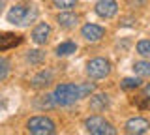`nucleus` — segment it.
<instances>
[{
	"instance_id": "f257e3e1",
	"label": "nucleus",
	"mask_w": 150,
	"mask_h": 135,
	"mask_svg": "<svg viewBox=\"0 0 150 135\" xmlns=\"http://www.w3.org/2000/svg\"><path fill=\"white\" fill-rule=\"evenodd\" d=\"M38 17V10L36 6H28V4H17L13 6L11 10L8 11V21L11 25H17V26H26L30 25L32 21H36Z\"/></svg>"
},
{
	"instance_id": "f03ea898",
	"label": "nucleus",
	"mask_w": 150,
	"mask_h": 135,
	"mask_svg": "<svg viewBox=\"0 0 150 135\" xmlns=\"http://www.w3.org/2000/svg\"><path fill=\"white\" fill-rule=\"evenodd\" d=\"M53 98L56 105H73L77 100H81V88L79 85H71V83H62L54 88Z\"/></svg>"
},
{
	"instance_id": "7ed1b4c3",
	"label": "nucleus",
	"mask_w": 150,
	"mask_h": 135,
	"mask_svg": "<svg viewBox=\"0 0 150 135\" xmlns=\"http://www.w3.org/2000/svg\"><path fill=\"white\" fill-rule=\"evenodd\" d=\"M26 129L28 133H34V135H51L56 131L54 122L47 116H32L26 122Z\"/></svg>"
},
{
	"instance_id": "20e7f679",
	"label": "nucleus",
	"mask_w": 150,
	"mask_h": 135,
	"mask_svg": "<svg viewBox=\"0 0 150 135\" xmlns=\"http://www.w3.org/2000/svg\"><path fill=\"white\" fill-rule=\"evenodd\" d=\"M84 128L92 135H115L116 133L115 126L111 122H107L105 118H101V116H90V118H86Z\"/></svg>"
},
{
	"instance_id": "39448f33",
	"label": "nucleus",
	"mask_w": 150,
	"mask_h": 135,
	"mask_svg": "<svg viewBox=\"0 0 150 135\" xmlns=\"http://www.w3.org/2000/svg\"><path fill=\"white\" fill-rule=\"evenodd\" d=\"M86 73L92 79H103L111 73V64L105 58H92L86 64Z\"/></svg>"
},
{
	"instance_id": "423d86ee",
	"label": "nucleus",
	"mask_w": 150,
	"mask_h": 135,
	"mask_svg": "<svg viewBox=\"0 0 150 135\" xmlns=\"http://www.w3.org/2000/svg\"><path fill=\"white\" fill-rule=\"evenodd\" d=\"M150 129V122L146 118H141V116H135V118H129L126 122V131L131 135H141V133H146Z\"/></svg>"
},
{
	"instance_id": "0eeeda50",
	"label": "nucleus",
	"mask_w": 150,
	"mask_h": 135,
	"mask_svg": "<svg viewBox=\"0 0 150 135\" xmlns=\"http://www.w3.org/2000/svg\"><path fill=\"white\" fill-rule=\"evenodd\" d=\"M96 13L103 19H111V17L116 15V11H118V4L115 2V0H100V2L96 4Z\"/></svg>"
},
{
	"instance_id": "6e6552de",
	"label": "nucleus",
	"mask_w": 150,
	"mask_h": 135,
	"mask_svg": "<svg viewBox=\"0 0 150 135\" xmlns=\"http://www.w3.org/2000/svg\"><path fill=\"white\" fill-rule=\"evenodd\" d=\"M81 34H83V38L86 40V41H100L103 36H105V28H103V26L90 25V23H88V25L83 26Z\"/></svg>"
},
{
	"instance_id": "1a4fd4ad",
	"label": "nucleus",
	"mask_w": 150,
	"mask_h": 135,
	"mask_svg": "<svg viewBox=\"0 0 150 135\" xmlns=\"http://www.w3.org/2000/svg\"><path fill=\"white\" fill-rule=\"evenodd\" d=\"M23 43V36H17V34H9V32H4L0 34V51H8V49H13L17 45Z\"/></svg>"
},
{
	"instance_id": "9d476101",
	"label": "nucleus",
	"mask_w": 150,
	"mask_h": 135,
	"mask_svg": "<svg viewBox=\"0 0 150 135\" xmlns=\"http://www.w3.org/2000/svg\"><path fill=\"white\" fill-rule=\"evenodd\" d=\"M49 34H51V26L47 23H40L34 30H32V40L36 41L38 45H43L47 40H49Z\"/></svg>"
},
{
	"instance_id": "9b49d317",
	"label": "nucleus",
	"mask_w": 150,
	"mask_h": 135,
	"mask_svg": "<svg viewBox=\"0 0 150 135\" xmlns=\"http://www.w3.org/2000/svg\"><path fill=\"white\" fill-rule=\"evenodd\" d=\"M51 83H53V73H51L49 69H41V71L32 79V86L34 88H45L47 85H51Z\"/></svg>"
},
{
	"instance_id": "f8f14e48",
	"label": "nucleus",
	"mask_w": 150,
	"mask_h": 135,
	"mask_svg": "<svg viewBox=\"0 0 150 135\" xmlns=\"http://www.w3.org/2000/svg\"><path fill=\"white\" fill-rule=\"evenodd\" d=\"M109 107V96L107 94H96L90 98V109L100 113V111H105Z\"/></svg>"
},
{
	"instance_id": "ddd939ff",
	"label": "nucleus",
	"mask_w": 150,
	"mask_h": 135,
	"mask_svg": "<svg viewBox=\"0 0 150 135\" xmlns=\"http://www.w3.org/2000/svg\"><path fill=\"white\" fill-rule=\"evenodd\" d=\"M56 21H58V25L62 26V28H73V26H77L79 17L75 15V13L64 11V13H60V15L56 17Z\"/></svg>"
},
{
	"instance_id": "4468645a",
	"label": "nucleus",
	"mask_w": 150,
	"mask_h": 135,
	"mask_svg": "<svg viewBox=\"0 0 150 135\" xmlns=\"http://www.w3.org/2000/svg\"><path fill=\"white\" fill-rule=\"evenodd\" d=\"M133 71L139 77H150V60H141L133 64Z\"/></svg>"
},
{
	"instance_id": "2eb2a0df",
	"label": "nucleus",
	"mask_w": 150,
	"mask_h": 135,
	"mask_svg": "<svg viewBox=\"0 0 150 135\" xmlns=\"http://www.w3.org/2000/svg\"><path fill=\"white\" fill-rule=\"evenodd\" d=\"M75 51H77V45L73 41H64V43H60L56 47V54L58 57H68V54H73Z\"/></svg>"
},
{
	"instance_id": "dca6fc26",
	"label": "nucleus",
	"mask_w": 150,
	"mask_h": 135,
	"mask_svg": "<svg viewBox=\"0 0 150 135\" xmlns=\"http://www.w3.org/2000/svg\"><path fill=\"white\" fill-rule=\"evenodd\" d=\"M43 58H45V53H41V51H28V54H26V60L30 64H41L43 62Z\"/></svg>"
},
{
	"instance_id": "f3484780",
	"label": "nucleus",
	"mask_w": 150,
	"mask_h": 135,
	"mask_svg": "<svg viewBox=\"0 0 150 135\" xmlns=\"http://www.w3.org/2000/svg\"><path fill=\"white\" fill-rule=\"evenodd\" d=\"M38 107H41V109H53V107H56V101L53 96H41L38 100Z\"/></svg>"
},
{
	"instance_id": "a211bd4d",
	"label": "nucleus",
	"mask_w": 150,
	"mask_h": 135,
	"mask_svg": "<svg viewBox=\"0 0 150 135\" xmlns=\"http://www.w3.org/2000/svg\"><path fill=\"white\" fill-rule=\"evenodd\" d=\"M141 85V81L139 79H133V77H126L124 81L120 83V86L124 88V90H133V88H137Z\"/></svg>"
},
{
	"instance_id": "6ab92c4d",
	"label": "nucleus",
	"mask_w": 150,
	"mask_h": 135,
	"mask_svg": "<svg viewBox=\"0 0 150 135\" xmlns=\"http://www.w3.org/2000/svg\"><path fill=\"white\" fill-rule=\"evenodd\" d=\"M137 53L143 57H150V40H141L137 43Z\"/></svg>"
},
{
	"instance_id": "aec40b11",
	"label": "nucleus",
	"mask_w": 150,
	"mask_h": 135,
	"mask_svg": "<svg viewBox=\"0 0 150 135\" xmlns=\"http://www.w3.org/2000/svg\"><path fill=\"white\" fill-rule=\"evenodd\" d=\"M8 73H9V60L0 57V81L8 77Z\"/></svg>"
},
{
	"instance_id": "412c9836",
	"label": "nucleus",
	"mask_w": 150,
	"mask_h": 135,
	"mask_svg": "<svg viewBox=\"0 0 150 135\" xmlns=\"http://www.w3.org/2000/svg\"><path fill=\"white\" fill-rule=\"evenodd\" d=\"M53 4L60 10H71L75 6V0H53Z\"/></svg>"
},
{
	"instance_id": "4be33fe9",
	"label": "nucleus",
	"mask_w": 150,
	"mask_h": 135,
	"mask_svg": "<svg viewBox=\"0 0 150 135\" xmlns=\"http://www.w3.org/2000/svg\"><path fill=\"white\" fill-rule=\"evenodd\" d=\"M144 96H146V100L150 101V85H146V86H144Z\"/></svg>"
},
{
	"instance_id": "5701e85b",
	"label": "nucleus",
	"mask_w": 150,
	"mask_h": 135,
	"mask_svg": "<svg viewBox=\"0 0 150 135\" xmlns=\"http://www.w3.org/2000/svg\"><path fill=\"white\" fill-rule=\"evenodd\" d=\"M2 8H4V0H0V13H2Z\"/></svg>"
}]
</instances>
